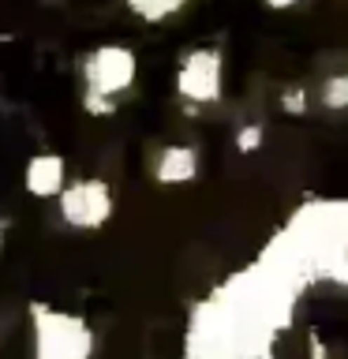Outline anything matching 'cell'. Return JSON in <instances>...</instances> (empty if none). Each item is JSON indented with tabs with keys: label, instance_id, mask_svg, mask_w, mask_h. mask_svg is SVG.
Listing matches in <instances>:
<instances>
[{
	"label": "cell",
	"instance_id": "cell-7",
	"mask_svg": "<svg viewBox=\"0 0 348 359\" xmlns=\"http://www.w3.org/2000/svg\"><path fill=\"white\" fill-rule=\"evenodd\" d=\"M184 4L187 0H128L131 15H139L142 22H165V19H173Z\"/></svg>",
	"mask_w": 348,
	"mask_h": 359
},
{
	"label": "cell",
	"instance_id": "cell-9",
	"mask_svg": "<svg viewBox=\"0 0 348 359\" xmlns=\"http://www.w3.org/2000/svg\"><path fill=\"white\" fill-rule=\"evenodd\" d=\"M236 142H240V150H243V154H251V150H258V142H262V131H258V128H243Z\"/></svg>",
	"mask_w": 348,
	"mask_h": 359
},
{
	"label": "cell",
	"instance_id": "cell-1",
	"mask_svg": "<svg viewBox=\"0 0 348 359\" xmlns=\"http://www.w3.org/2000/svg\"><path fill=\"white\" fill-rule=\"evenodd\" d=\"M139 75V56L128 45H98L83 60V83H86V109L94 116H109L112 101L135 83Z\"/></svg>",
	"mask_w": 348,
	"mask_h": 359
},
{
	"label": "cell",
	"instance_id": "cell-8",
	"mask_svg": "<svg viewBox=\"0 0 348 359\" xmlns=\"http://www.w3.org/2000/svg\"><path fill=\"white\" fill-rule=\"evenodd\" d=\"M322 105L326 109H348V75H333L322 83Z\"/></svg>",
	"mask_w": 348,
	"mask_h": 359
},
{
	"label": "cell",
	"instance_id": "cell-6",
	"mask_svg": "<svg viewBox=\"0 0 348 359\" xmlns=\"http://www.w3.org/2000/svg\"><path fill=\"white\" fill-rule=\"evenodd\" d=\"M199 176V150L195 146H165L161 157L154 165V180L165 187H176V184H191Z\"/></svg>",
	"mask_w": 348,
	"mask_h": 359
},
{
	"label": "cell",
	"instance_id": "cell-12",
	"mask_svg": "<svg viewBox=\"0 0 348 359\" xmlns=\"http://www.w3.org/2000/svg\"><path fill=\"white\" fill-rule=\"evenodd\" d=\"M314 359H326V355H322V348H319V344H314Z\"/></svg>",
	"mask_w": 348,
	"mask_h": 359
},
{
	"label": "cell",
	"instance_id": "cell-4",
	"mask_svg": "<svg viewBox=\"0 0 348 359\" xmlns=\"http://www.w3.org/2000/svg\"><path fill=\"white\" fill-rule=\"evenodd\" d=\"M60 217L72 229H101L112 217V187L105 180H75L60 195Z\"/></svg>",
	"mask_w": 348,
	"mask_h": 359
},
{
	"label": "cell",
	"instance_id": "cell-2",
	"mask_svg": "<svg viewBox=\"0 0 348 359\" xmlns=\"http://www.w3.org/2000/svg\"><path fill=\"white\" fill-rule=\"evenodd\" d=\"M34 322V359H90L94 355V330L86 318L56 311L49 303H30Z\"/></svg>",
	"mask_w": 348,
	"mask_h": 359
},
{
	"label": "cell",
	"instance_id": "cell-11",
	"mask_svg": "<svg viewBox=\"0 0 348 359\" xmlns=\"http://www.w3.org/2000/svg\"><path fill=\"white\" fill-rule=\"evenodd\" d=\"M0 251H4V221H0Z\"/></svg>",
	"mask_w": 348,
	"mask_h": 359
},
{
	"label": "cell",
	"instance_id": "cell-5",
	"mask_svg": "<svg viewBox=\"0 0 348 359\" xmlns=\"http://www.w3.org/2000/svg\"><path fill=\"white\" fill-rule=\"evenodd\" d=\"M22 184L34 198H60L67 187V165L60 154H34L22 172Z\"/></svg>",
	"mask_w": 348,
	"mask_h": 359
},
{
	"label": "cell",
	"instance_id": "cell-10",
	"mask_svg": "<svg viewBox=\"0 0 348 359\" xmlns=\"http://www.w3.org/2000/svg\"><path fill=\"white\" fill-rule=\"evenodd\" d=\"M296 4H300V0H266V8H274V11H288Z\"/></svg>",
	"mask_w": 348,
	"mask_h": 359
},
{
	"label": "cell",
	"instance_id": "cell-3",
	"mask_svg": "<svg viewBox=\"0 0 348 359\" xmlns=\"http://www.w3.org/2000/svg\"><path fill=\"white\" fill-rule=\"evenodd\" d=\"M225 90V60L218 49H191L180 60L176 72V94L191 105H213Z\"/></svg>",
	"mask_w": 348,
	"mask_h": 359
}]
</instances>
